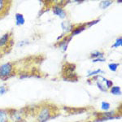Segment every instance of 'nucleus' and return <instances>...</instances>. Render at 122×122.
Listing matches in <instances>:
<instances>
[{
	"label": "nucleus",
	"mask_w": 122,
	"mask_h": 122,
	"mask_svg": "<svg viewBox=\"0 0 122 122\" xmlns=\"http://www.w3.org/2000/svg\"><path fill=\"white\" fill-rule=\"evenodd\" d=\"M112 4V1H102V2H100V3H99V7H100V8H102V9H106V8H107L108 7H110Z\"/></svg>",
	"instance_id": "obj_11"
},
{
	"label": "nucleus",
	"mask_w": 122,
	"mask_h": 122,
	"mask_svg": "<svg viewBox=\"0 0 122 122\" xmlns=\"http://www.w3.org/2000/svg\"><path fill=\"white\" fill-rule=\"evenodd\" d=\"M90 57L93 58V60H94V59H98V58H103V53L100 52V51H94L93 53H91Z\"/></svg>",
	"instance_id": "obj_13"
},
{
	"label": "nucleus",
	"mask_w": 122,
	"mask_h": 122,
	"mask_svg": "<svg viewBox=\"0 0 122 122\" xmlns=\"http://www.w3.org/2000/svg\"><path fill=\"white\" fill-rule=\"evenodd\" d=\"M121 45H122V38L120 37V38H118L116 40L115 43L112 46V47H113V48H118L119 46H121Z\"/></svg>",
	"instance_id": "obj_15"
},
{
	"label": "nucleus",
	"mask_w": 122,
	"mask_h": 122,
	"mask_svg": "<svg viewBox=\"0 0 122 122\" xmlns=\"http://www.w3.org/2000/svg\"><path fill=\"white\" fill-rule=\"evenodd\" d=\"M85 29H86V26H84V25H81V26L76 27L75 29L73 28V29H72V37L76 34H78V33H81L82 31L85 30Z\"/></svg>",
	"instance_id": "obj_10"
},
{
	"label": "nucleus",
	"mask_w": 122,
	"mask_h": 122,
	"mask_svg": "<svg viewBox=\"0 0 122 122\" xmlns=\"http://www.w3.org/2000/svg\"><path fill=\"white\" fill-rule=\"evenodd\" d=\"M98 22H99V20H94V21H92V22H90V24H87V25L89 27H90L91 25H95V24H97Z\"/></svg>",
	"instance_id": "obj_20"
},
{
	"label": "nucleus",
	"mask_w": 122,
	"mask_h": 122,
	"mask_svg": "<svg viewBox=\"0 0 122 122\" xmlns=\"http://www.w3.org/2000/svg\"><path fill=\"white\" fill-rule=\"evenodd\" d=\"M25 22V17H24L23 14L21 13H16L15 14V23H16V25H23Z\"/></svg>",
	"instance_id": "obj_7"
},
{
	"label": "nucleus",
	"mask_w": 122,
	"mask_h": 122,
	"mask_svg": "<svg viewBox=\"0 0 122 122\" xmlns=\"http://www.w3.org/2000/svg\"><path fill=\"white\" fill-rule=\"evenodd\" d=\"M6 2L3 1V0H0V13L4 10L5 8V6H6Z\"/></svg>",
	"instance_id": "obj_17"
},
{
	"label": "nucleus",
	"mask_w": 122,
	"mask_h": 122,
	"mask_svg": "<svg viewBox=\"0 0 122 122\" xmlns=\"http://www.w3.org/2000/svg\"><path fill=\"white\" fill-rule=\"evenodd\" d=\"M9 38H10L9 33H5V34H3V36L0 37V47L6 46V45L9 42Z\"/></svg>",
	"instance_id": "obj_6"
},
{
	"label": "nucleus",
	"mask_w": 122,
	"mask_h": 122,
	"mask_svg": "<svg viewBox=\"0 0 122 122\" xmlns=\"http://www.w3.org/2000/svg\"><path fill=\"white\" fill-rule=\"evenodd\" d=\"M105 59L104 58H98V59H94L93 60V63H97V62H104Z\"/></svg>",
	"instance_id": "obj_19"
},
{
	"label": "nucleus",
	"mask_w": 122,
	"mask_h": 122,
	"mask_svg": "<svg viewBox=\"0 0 122 122\" xmlns=\"http://www.w3.org/2000/svg\"><path fill=\"white\" fill-rule=\"evenodd\" d=\"M13 64L11 63H6L0 65V79H6L11 76L13 72Z\"/></svg>",
	"instance_id": "obj_1"
},
{
	"label": "nucleus",
	"mask_w": 122,
	"mask_h": 122,
	"mask_svg": "<svg viewBox=\"0 0 122 122\" xmlns=\"http://www.w3.org/2000/svg\"><path fill=\"white\" fill-rule=\"evenodd\" d=\"M100 73H103V71L101 70V69H97L95 71H93V72H89V74H88V76H97V75H99Z\"/></svg>",
	"instance_id": "obj_16"
},
{
	"label": "nucleus",
	"mask_w": 122,
	"mask_h": 122,
	"mask_svg": "<svg viewBox=\"0 0 122 122\" xmlns=\"http://www.w3.org/2000/svg\"><path fill=\"white\" fill-rule=\"evenodd\" d=\"M120 66V64H118V63H111V64H108V68H109L110 71H112V72H117L118 67Z\"/></svg>",
	"instance_id": "obj_12"
},
{
	"label": "nucleus",
	"mask_w": 122,
	"mask_h": 122,
	"mask_svg": "<svg viewBox=\"0 0 122 122\" xmlns=\"http://www.w3.org/2000/svg\"><path fill=\"white\" fill-rule=\"evenodd\" d=\"M11 119L14 122H21L23 121V113L21 111H13V113H10Z\"/></svg>",
	"instance_id": "obj_4"
},
{
	"label": "nucleus",
	"mask_w": 122,
	"mask_h": 122,
	"mask_svg": "<svg viewBox=\"0 0 122 122\" xmlns=\"http://www.w3.org/2000/svg\"><path fill=\"white\" fill-rule=\"evenodd\" d=\"M0 122H8V114L5 110L0 109Z\"/></svg>",
	"instance_id": "obj_8"
},
{
	"label": "nucleus",
	"mask_w": 122,
	"mask_h": 122,
	"mask_svg": "<svg viewBox=\"0 0 122 122\" xmlns=\"http://www.w3.org/2000/svg\"><path fill=\"white\" fill-rule=\"evenodd\" d=\"M110 107H111V105H110L109 103H107V102H102V103H101V109L102 110L107 112L110 109Z\"/></svg>",
	"instance_id": "obj_14"
},
{
	"label": "nucleus",
	"mask_w": 122,
	"mask_h": 122,
	"mask_svg": "<svg viewBox=\"0 0 122 122\" xmlns=\"http://www.w3.org/2000/svg\"><path fill=\"white\" fill-rule=\"evenodd\" d=\"M51 116V108L48 107H45L39 112L38 117V122H46L47 120L50 119Z\"/></svg>",
	"instance_id": "obj_2"
},
{
	"label": "nucleus",
	"mask_w": 122,
	"mask_h": 122,
	"mask_svg": "<svg viewBox=\"0 0 122 122\" xmlns=\"http://www.w3.org/2000/svg\"><path fill=\"white\" fill-rule=\"evenodd\" d=\"M7 92V87L5 86H0V95L5 94Z\"/></svg>",
	"instance_id": "obj_18"
},
{
	"label": "nucleus",
	"mask_w": 122,
	"mask_h": 122,
	"mask_svg": "<svg viewBox=\"0 0 122 122\" xmlns=\"http://www.w3.org/2000/svg\"><path fill=\"white\" fill-rule=\"evenodd\" d=\"M53 13L61 19H64L66 17L65 11H64L60 6H58V5L54 6V7H53Z\"/></svg>",
	"instance_id": "obj_3"
},
{
	"label": "nucleus",
	"mask_w": 122,
	"mask_h": 122,
	"mask_svg": "<svg viewBox=\"0 0 122 122\" xmlns=\"http://www.w3.org/2000/svg\"><path fill=\"white\" fill-rule=\"evenodd\" d=\"M110 92L114 95H121V89L120 86H112L110 88Z\"/></svg>",
	"instance_id": "obj_9"
},
{
	"label": "nucleus",
	"mask_w": 122,
	"mask_h": 122,
	"mask_svg": "<svg viewBox=\"0 0 122 122\" xmlns=\"http://www.w3.org/2000/svg\"><path fill=\"white\" fill-rule=\"evenodd\" d=\"M61 28L64 30V33H70L72 31L73 29V27L71 24L68 22V21H64V22H62L61 24Z\"/></svg>",
	"instance_id": "obj_5"
}]
</instances>
